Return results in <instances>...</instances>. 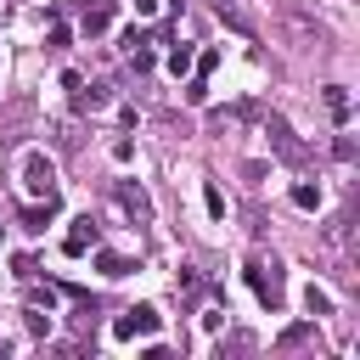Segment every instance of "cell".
Listing matches in <instances>:
<instances>
[{
	"label": "cell",
	"instance_id": "cell-2",
	"mask_svg": "<svg viewBox=\"0 0 360 360\" xmlns=\"http://www.w3.org/2000/svg\"><path fill=\"white\" fill-rule=\"evenodd\" d=\"M22 186H28L34 197H56V163H51L45 152H28V158H22Z\"/></svg>",
	"mask_w": 360,
	"mask_h": 360
},
{
	"label": "cell",
	"instance_id": "cell-9",
	"mask_svg": "<svg viewBox=\"0 0 360 360\" xmlns=\"http://www.w3.org/2000/svg\"><path fill=\"white\" fill-rule=\"evenodd\" d=\"M96 270H101V276H112V281H118V276H129V270H135V264H129V259H124V253H96Z\"/></svg>",
	"mask_w": 360,
	"mask_h": 360
},
{
	"label": "cell",
	"instance_id": "cell-12",
	"mask_svg": "<svg viewBox=\"0 0 360 360\" xmlns=\"http://www.w3.org/2000/svg\"><path fill=\"white\" fill-rule=\"evenodd\" d=\"M186 68H191V45H174V51H169V73H174V79H180V73H186Z\"/></svg>",
	"mask_w": 360,
	"mask_h": 360
},
{
	"label": "cell",
	"instance_id": "cell-4",
	"mask_svg": "<svg viewBox=\"0 0 360 360\" xmlns=\"http://www.w3.org/2000/svg\"><path fill=\"white\" fill-rule=\"evenodd\" d=\"M96 242H101V225H96V214H79V219H73V231H68V242H62V248H68V253H73V259H79V253H84V248H96Z\"/></svg>",
	"mask_w": 360,
	"mask_h": 360
},
{
	"label": "cell",
	"instance_id": "cell-5",
	"mask_svg": "<svg viewBox=\"0 0 360 360\" xmlns=\"http://www.w3.org/2000/svg\"><path fill=\"white\" fill-rule=\"evenodd\" d=\"M118 202H124V214H129L135 225H146V219H152V202H146V191H141L135 180H118Z\"/></svg>",
	"mask_w": 360,
	"mask_h": 360
},
{
	"label": "cell",
	"instance_id": "cell-6",
	"mask_svg": "<svg viewBox=\"0 0 360 360\" xmlns=\"http://www.w3.org/2000/svg\"><path fill=\"white\" fill-rule=\"evenodd\" d=\"M270 141H276V152H281V158H287V163H304V146H298V141H292V129H287V124H281V118H270Z\"/></svg>",
	"mask_w": 360,
	"mask_h": 360
},
{
	"label": "cell",
	"instance_id": "cell-16",
	"mask_svg": "<svg viewBox=\"0 0 360 360\" xmlns=\"http://www.w3.org/2000/svg\"><path fill=\"white\" fill-rule=\"evenodd\" d=\"M28 304H34V309H51V304H56V287H28Z\"/></svg>",
	"mask_w": 360,
	"mask_h": 360
},
{
	"label": "cell",
	"instance_id": "cell-14",
	"mask_svg": "<svg viewBox=\"0 0 360 360\" xmlns=\"http://www.w3.org/2000/svg\"><path fill=\"white\" fill-rule=\"evenodd\" d=\"M202 202H208V214H214V219L225 214V191H219V186H202Z\"/></svg>",
	"mask_w": 360,
	"mask_h": 360
},
{
	"label": "cell",
	"instance_id": "cell-1",
	"mask_svg": "<svg viewBox=\"0 0 360 360\" xmlns=\"http://www.w3.org/2000/svg\"><path fill=\"white\" fill-rule=\"evenodd\" d=\"M248 287L259 292L264 309H281V264H276V259H270V264L253 259V264H248Z\"/></svg>",
	"mask_w": 360,
	"mask_h": 360
},
{
	"label": "cell",
	"instance_id": "cell-15",
	"mask_svg": "<svg viewBox=\"0 0 360 360\" xmlns=\"http://www.w3.org/2000/svg\"><path fill=\"white\" fill-rule=\"evenodd\" d=\"M292 202H298V208H321V191H315V186H292Z\"/></svg>",
	"mask_w": 360,
	"mask_h": 360
},
{
	"label": "cell",
	"instance_id": "cell-17",
	"mask_svg": "<svg viewBox=\"0 0 360 360\" xmlns=\"http://www.w3.org/2000/svg\"><path fill=\"white\" fill-rule=\"evenodd\" d=\"M28 332H34V338H45V332H51V315H39V309H28Z\"/></svg>",
	"mask_w": 360,
	"mask_h": 360
},
{
	"label": "cell",
	"instance_id": "cell-11",
	"mask_svg": "<svg viewBox=\"0 0 360 360\" xmlns=\"http://www.w3.org/2000/svg\"><path fill=\"white\" fill-rule=\"evenodd\" d=\"M326 112H332L338 124H349V90H343V84H332V90H326Z\"/></svg>",
	"mask_w": 360,
	"mask_h": 360
},
{
	"label": "cell",
	"instance_id": "cell-18",
	"mask_svg": "<svg viewBox=\"0 0 360 360\" xmlns=\"http://www.w3.org/2000/svg\"><path fill=\"white\" fill-rule=\"evenodd\" d=\"M186 101H208V79H191L186 84Z\"/></svg>",
	"mask_w": 360,
	"mask_h": 360
},
{
	"label": "cell",
	"instance_id": "cell-7",
	"mask_svg": "<svg viewBox=\"0 0 360 360\" xmlns=\"http://www.w3.org/2000/svg\"><path fill=\"white\" fill-rule=\"evenodd\" d=\"M51 219H56V197H45L39 208H22V231H45Z\"/></svg>",
	"mask_w": 360,
	"mask_h": 360
},
{
	"label": "cell",
	"instance_id": "cell-13",
	"mask_svg": "<svg viewBox=\"0 0 360 360\" xmlns=\"http://www.w3.org/2000/svg\"><path fill=\"white\" fill-rule=\"evenodd\" d=\"M304 304H309V315H332V298H326L321 287H309V292H304Z\"/></svg>",
	"mask_w": 360,
	"mask_h": 360
},
{
	"label": "cell",
	"instance_id": "cell-10",
	"mask_svg": "<svg viewBox=\"0 0 360 360\" xmlns=\"http://www.w3.org/2000/svg\"><path fill=\"white\" fill-rule=\"evenodd\" d=\"M73 90H79L73 101H79L84 112H96V107H107V84H90V90H84V84H73Z\"/></svg>",
	"mask_w": 360,
	"mask_h": 360
},
{
	"label": "cell",
	"instance_id": "cell-8",
	"mask_svg": "<svg viewBox=\"0 0 360 360\" xmlns=\"http://www.w3.org/2000/svg\"><path fill=\"white\" fill-rule=\"evenodd\" d=\"M107 22H112V0H96V6L84 11V34H101Z\"/></svg>",
	"mask_w": 360,
	"mask_h": 360
},
{
	"label": "cell",
	"instance_id": "cell-3",
	"mask_svg": "<svg viewBox=\"0 0 360 360\" xmlns=\"http://www.w3.org/2000/svg\"><path fill=\"white\" fill-rule=\"evenodd\" d=\"M158 321H163V315H158L152 304H135V309H124V315L112 321V338H118V343H129V338H146V332H158Z\"/></svg>",
	"mask_w": 360,
	"mask_h": 360
},
{
	"label": "cell",
	"instance_id": "cell-19",
	"mask_svg": "<svg viewBox=\"0 0 360 360\" xmlns=\"http://www.w3.org/2000/svg\"><path fill=\"white\" fill-rule=\"evenodd\" d=\"M158 11V0H135V17H152Z\"/></svg>",
	"mask_w": 360,
	"mask_h": 360
}]
</instances>
